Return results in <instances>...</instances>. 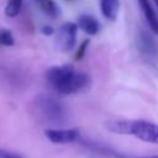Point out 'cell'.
I'll list each match as a JSON object with an SVG mask.
<instances>
[{
	"label": "cell",
	"mask_w": 158,
	"mask_h": 158,
	"mask_svg": "<svg viewBox=\"0 0 158 158\" xmlns=\"http://www.w3.org/2000/svg\"><path fill=\"white\" fill-rule=\"evenodd\" d=\"M154 1V4H156V6H157V9H158V0H153Z\"/></svg>",
	"instance_id": "obj_17"
},
{
	"label": "cell",
	"mask_w": 158,
	"mask_h": 158,
	"mask_svg": "<svg viewBox=\"0 0 158 158\" xmlns=\"http://www.w3.org/2000/svg\"><path fill=\"white\" fill-rule=\"evenodd\" d=\"M100 11L109 21H115L120 11V0H100Z\"/></svg>",
	"instance_id": "obj_9"
},
{
	"label": "cell",
	"mask_w": 158,
	"mask_h": 158,
	"mask_svg": "<svg viewBox=\"0 0 158 158\" xmlns=\"http://www.w3.org/2000/svg\"><path fill=\"white\" fill-rule=\"evenodd\" d=\"M42 33L46 35V36H49V35H53V33H54V30H53L51 26L46 25V26L42 27Z\"/></svg>",
	"instance_id": "obj_15"
},
{
	"label": "cell",
	"mask_w": 158,
	"mask_h": 158,
	"mask_svg": "<svg viewBox=\"0 0 158 158\" xmlns=\"http://www.w3.org/2000/svg\"><path fill=\"white\" fill-rule=\"evenodd\" d=\"M32 115L49 127H58L67 120V109L58 99L47 94L37 95L31 102Z\"/></svg>",
	"instance_id": "obj_2"
},
{
	"label": "cell",
	"mask_w": 158,
	"mask_h": 158,
	"mask_svg": "<svg viewBox=\"0 0 158 158\" xmlns=\"http://www.w3.org/2000/svg\"><path fill=\"white\" fill-rule=\"evenodd\" d=\"M35 4L37 5V7L48 17H57V15L59 14V9L57 6V4L53 0H33Z\"/></svg>",
	"instance_id": "obj_10"
},
{
	"label": "cell",
	"mask_w": 158,
	"mask_h": 158,
	"mask_svg": "<svg viewBox=\"0 0 158 158\" xmlns=\"http://www.w3.org/2000/svg\"><path fill=\"white\" fill-rule=\"evenodd\" d=\"M23 0H6V5L4 9V12L7 17H16L22 7Z\"/></svg>",
	"instance_id": "obj_11"
},
{
	"label": "cell",
	"mask_w": 158,
	"mask_h": 158,
	"mask_svg": "<svg viewBox=\"0 0 158 158\" xmlns=\"http://www.w3.org/2000/svg\"><path fill=\"white\" fill-rule=\"evenodd\" d=\"M137 48L146 57H156L158 54V46L151 32L139 30L137 35Z\"/></svg>",
	"instance_id": "obj_6"
},
{
	"label": "cell",
	"mask_w": 158,
	"mask_h": 158,
	"mask_svg": "<svg viewBox=\"0 0 158 158\" xmlns=\"http://www.w3.org/2000/svg\"><path fill=\"white\" fill-rule=\"evenodd\" d=\"M46 138L54 144H67L75 142L79 138L78 128H62V127H48L44 130Z\"/></svg>",
	"instance_id": "obj_5"
},
{
	"label": "cell",
	"mask_w": 158,
	"mask_h": 158,
	"mask_svg": "<svg viewBox=\"0 0 158 158\" xmlns=\"http://www.w3.org/2000/svg\"><path fill=\"white\" fill-rule=\"evenodd\" d=\"M138 158H158V156H152V157H138Z\"/></svg>",
	"instance_id": "obj_16"
},
{
	"label": "cell",
	"mask_w": 158,
	"mask_h": 158,
	"mask_svg": "<svg viewBox=\"0 0 158 158\" xmlns=\"http://www.w3.org/2000/svg\"><path fill=\"white\" fill-rule=\"evenodd\" d=\"M141 11L146 19V22L152 33L158 35V15L149 0H138Z\"/></svg>",
	"instance_id": "obj_7"
},
{
	"label": "cell",
	"mask_w": 158,
	"mask_h": 158,
	"mask_svg": "<svg viewBox=\"0 0 158 158\" xmlns=\"http://www.w3.org/2000/svg\"><path fill=\"white\" fill-rule=\"evenodd\" d=\"M89 40H84L80 44H79V48H78V51H77V53H75V57H74V59L75 60H80L84 56H85V52H86V48H88V46H89Z\"/></svg>",
	"instance_id": "obj_13"
},
{
	"label": "cell",
	"mask_w": 158,
	"mask_h": 158,
	"mask_svg": "<svg viewBox=\"0 0 158 158\" xmlns=\"http://www.w3.org/2000/svg\"><path fill=\"white\" fill-rule=\"evenodd\" d=\"M106 128L117 135L133 136L147 143L158 144V125L146 120H111Z\"/></svg>",
	"instance_id": "obj_3"
},
{
	"label": "cell",
	"mask_w": 158,
	"mask_h": 158,
	"mask_svg": "<svg viewBox=\"0 0 158 158\" xmlns=\"http://www.w3.org/2000/svg\"><path fill=\"white\" fill-rule=\"evenodd\" d=\"M46 83L58 94L73 95L85 91L91 85V78L72 64L49 67L44 72Z\"/></svg>",
	"instance_id": "obj_1"
},
{
	"label": "cell",
	"mask_w": 158,
	"mask_h": 158,
	"mask_svg": "<svg viewBox=\"0 0 158 158\" xmlns=\"http://www.w3.org/2000/svg\"><path fill=\"white\" fill-rule=\"evenodd\" d=\"M78 25L75 22H64L54 33L56 48L62 53L70 52L77 44V31Z\"/></svg>",
	"instance_id": "obj_4"
},
{
	"label": "cell",
	"mask_w": 158,
	"mask_h": 158,
	"mask_svg": "<svg viewBox=\"0 0 158 158\" xmlns=\"http://www.w3.org/2000/svg\"><path fill=\"white\" fill-rule=\"evenodd\" d=\"M0 158H23V157L15 152H11V151H7L0 147Z\"/></svg>",
	"instance_id": "obj_14"
},
{
	"label": "cell",
	"mask_w": 158,
	"mask_h": 158,
	"mask_svg": "<svg viewBox=\"0 0 158 158\" xmlns=\"http://www.w3.org/2000/svg\"><path fill=\"white\" fill-rule=\"evenodd\" d=\"M15 44V37L12 31L5 27L0 28V46L1 47H12Z\"/></svg>",
	"instance_id": "obj_12"
},
{
	"label": "cell",
	"mask_w": 158,
	"mask_h": 158,
	"mask_svg": "<svg viewBox=\"0 0 158 158\" xmlns=\"http://www.w3.org/2000/svg\"><path fill=\"white\" fill-rule=\"evenodd\" d=\"M78 27L89 36H95L100 31V22L89 14H81L77 20Z\"/></svg>",
	"instance_id": "obj_8"
}]
</instances>
